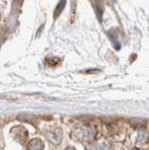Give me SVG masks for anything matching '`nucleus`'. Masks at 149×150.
Listing matches in <instances>:
<instances>
[{
    "instance_id": "1",
    "label": "nucleus",
    "mask_w": 149,
    "mask_h": 150,
    "mask_svg": "<svg viewBox=\"0 0 149 150\" xmlns=\"http://www.w3.org/2000/svg\"><path fill=\"white\" fill-rule=\"evenodd\" d=\"M66 3H67V0H60L59 1L56 8H55V9H54V19H57L60 14L62 13L63 9L65 8V6H66Z\"/></svg>"
}]
</instances>
